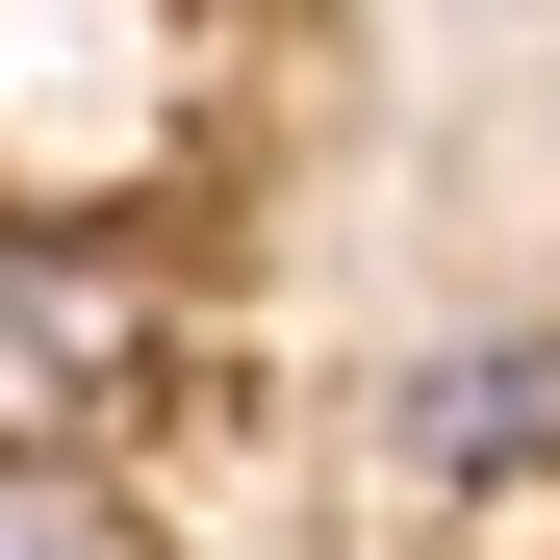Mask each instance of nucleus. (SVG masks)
I'll return each mask as SVG.
<instances>
[{
  "instance_id": "2",
  "label": "nucleus",
  "mask_w": 560,
  "mask_h": 560,
  "mask_svg": "<svg viewBox=\"0 0 560 560\" xmlns=\"http://www.w3.org/2000/svg\"><path fill=\"white\" fill-rule=\"evenodd\" d=\"M408 485H535L560 458V331H458V357H408Z\"/></svg>"
},
{
  "instance_id": "1",
  "label": "nucleus",
  "mask_w": 560,
  "mask_h": 560,
  "mask_svg": "<svg viewBox=\"0 0 560 560\" xmlns=\"http://www.w3.org/2000/svg\"><path fill=\"white\" fill-rule=\"evenodd\" d=\"M128 357H153V306H128L103 255H0V458H77Z\"/></svg>"
},
{
  "instance_id": "3",
  "label": "nucleus",
  "mask_w": 560,
  "mask_h": 560,
  "mask_svg": "<svg viewBox=\"0 0 560 560\" xmlns=\"http://www.w3.org/2000/svg\"><path fill=\"white\" fill-rule=\"evenodd\" d=\"M0 560H103V535H77V485H51V458H0Z\"/></svg>"
}]
</instances>
